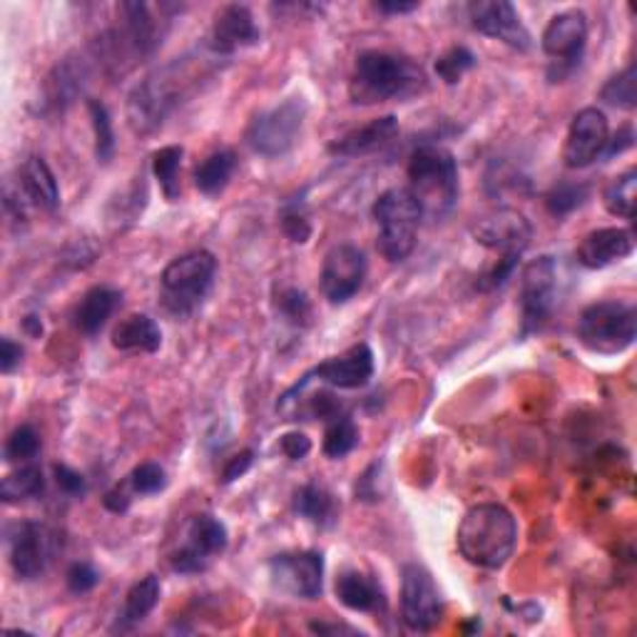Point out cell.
Masks as SVG:
<instances>
[{
  "label": "cell",
  "mask_w": 637,
  "mask_h": 637,
  "mask_svg": "<svg viewBox=\"0 0 637 637\" xmlns=\"http://www.w3.org/2000/svg\"><path fill=\"white\" fill-rule=\"evenodd\" d=\"M426 73L412 58L387 50H366L356 58L348 95L356 105L408 100L426 90Z\"/></svg>",
  "instance_id": "1"
},
{
  "label": "cell",
  "mask_w": 637,
  "mask_h": 637,
  "mask_svg": "<svg viewBox=\"0 0 637 637\" xmlns=\"http://www.w3.org/2000/svg\"><path fill=\"white\" fill-rule=\"evenodd\" d=\"M456 543L470 565L499 571L518 543V523L501 503H478L461 520Z\"/></svg>",
  "instance_id": "2"
},
{
  "label": "cell",
  "mask_w": 637,
  "mask_h": 637,
  "mask_svg": "<svg viewBox=\"0 0 637 637\" xmlns=\"http://www.w3.org/2000/svg\"><path fill=\"white\" fill-rule=\"evenodd\" d=\"M408 182L412 195L421 207L424 217L443 220L458 203L461 182L458 162L449 150L439 145H421L408 160Z\"/></svg>",
  "instance_id": "3"
},
{
  "label": "cell",
  "mask_w": 637,
  "mask_h": 637,
  "mask_svg": "<svg viewBox=\"0 0 637 637\" xmlns=\"http://www.w3.org/2000/svg\"><path fill=\"white\" fill-rule=\"evenodd\" d=\"M192 65L189 63H172L160 73L147 77L139 83L127 102L130 125L137 133H152L164 122V118L185 100L192 87Z\"/></svg>",
  "instance_id": "4"
},
{
  "label": "cell",
  "mask_w": 637,
  "mask_h": 637,
  "mask_svg": "<svg viewBox=\"0 0 637 637\" xmlns=\"http://www.w3.org/2000/svg\"><path fill=\"white\" fill-rule=\"evenodd\" d=\"M373 220L379 224L377 249L383 259L404 261L414 255L418 224L424 220L421 207L408 187H391L373 203Z\"/></svg>",
  "instance_id": "5"
},
{
  "label": "cell",
  "mask_w": 637,
  "mask_h": 637,
  "mask_svg": "<svg viewBox=\"0 0 637 637\" xmlns=\"http://www.w3.org/2000/svg\"><path fill=\"white\" fill-rule=\"evenodd\" d=\"M217 277L212 252L197 249L172 259L162 272V307L172 317H189L207 299Z\"/></svg>",
  "instance_id": "6"
},
{
  "label": "cell",
  "mask_w": 637,
  "mask_h": 637,
  "mask_svg": "<svg viewBox=\"0 0 637 637\" xmlns=\"http://www.w3.org/2000/svg\"><path fill=\"white\" fill-rule=\"evenodd\" d=\"M578 342L592 354L615 356L627 352L637 336V311L627 302H596L583 309L578 327Z\"/></svg>",
  "instance_id": "7"
},
{
  "label": "cell",
  "mask_w": 637,
  "mask_h": 637,
  "mask_svg": "<svg viewBox=\"0 0 637 637\" xmlns=\"http://www.w3.org/2000/svg\"><path fill=\"white\" fill-rule=\"evenodd\" d=\"M304 120H307V102L304 98H290L255 115L244 139H247L252 152L261 157H282L299 143Z\"/></svg>",
  "instance_id": "8"
},
{
  "label": "cell",
  "mask_w": 637,
  "mask_h": 637,
  "mask_svg": "<svg viewBox=\"0 0 637 637\" xmlns=\"http://www.w3.org/2000/svg\"><path fill=\"white\" fill-rule=\"evenodd\" d=\"M561 294V272L553 257H538L520 274V336L536 334L551 321Z\"/></svg>",
  "instance_id": "9"
},
{
  "label": "cell",
  "mask_w": 637,
  "mask_h": 637,
  "mask_svg": "<svg viewBox=\"0 0 637 637\" xmlns=\"http://www.w3.org/2000/svg\"><path fill=\"white\" fill-rule=\"evenodd\" d=\"M443 600L433 575L418 563L404 565L401 573V617L408 630L429 633L441 621Z\"/></svg>",
  "instance_id": "10"
},
{
  "label": "cell",
  "mask_w": 637,
  "mask_h": 637,
  "mask_svg": "<svg viewBox=\"0 0 637 637\" xmlns=\"http://www.w3.org/2000/svg\"><path fill=\"white\" fill-rule=\"evenodd\" d=\"M226 546H230V534L224 523L209 513H199L187 523V543L172 555V571L182 575L205 573L212 558L222 555Z\"/></svg>",
  "instance_id": "11"
},
{
  "label": "cell",
  "mask_w": 637,
  "mask_h": 637,
  "mask_svg": "<svg viewBox=\"0 0 637 637\" xmlns=\"http://www.w3.org/2000/svg\"><path fill=\"white\" fill-rule=\"evenodd\" d=\"M269 578L286 596L317 600L324 590V555L317 551L279 553L269 561Z\"/></svg>",
  "instance_id": "12"
},
{
  "label": "cell",
  "mask_w": 637,
  "mask_h": 637,
  "mask_svg": "<svg viewBox=\"0 0 637 637\" xmlns=\"http://www.w3.org/2000/svg\"><path fill=\"white\" fill-rule=\"evenodd\" d=\"M366 269H369V265H366V255L359 247H354V244L331 247L319 274V286L324 299L329 304L352 302L364 286Z\"/></svg>",
  "instance_id": "13"
},
{
  "label": "cell",
  "mask_w": 637,
  "mask_h": 637,
  "mask_svg": "<svg viewBox=\"0 0 637 637\" xmlns=\"http://www.w3.org/2000/svg\"><path fill=\"white\" fill-rule=\"evenodd\" d=\"M8 551H11V568L21 580H35L56 555V536L46 526L35 520H23L8 536Z\"/></svg>",
  "instance_id": "14"
},
{
  "label": "cell",
  "mask_w": 637,
  "mask_h": 637,
  "mask_svg": "<svg viewBox=\"0 0 637 637\" xmlns=\"http://www.w3.org/2000/svg\"><path fill=\"white\" fill-rule=\"evenodd\" d=\"M588 42V17L578 8L573 11H563L551 17V23L543 30V52L548 58H553V63L561 65L555 77H563L565 73L580 63L583 50Z\"/></svg>",
  "instance_id": "15"
},
{
  "label": "cell",
  "mask_w": 637,
  "mask_h": 637,
  "mask_svg": "<svg viewBox=\"0 0 637 637\" xmlns=\"http://www.w3.org/2000/svg\"><path fill=\"white\" fill-rule=\"evenodd\" d=\"M610 137L608 118L603 110L586 108L573 118L568 137L563 145V162L571 170H586L598 157H603Z\"/></svg>",
  "instance_id": "16"
},
{
  "label": "cell",
  "mask_w": 637,
  "mask_h": 637,
  "mask_svg": "<svg viewBox=\"0 0 637 637\" xmlns=\"http://www.w3.org/2000/svg\"><path fill=\"white\" fill-rule=\"evenodd\" d=\"M468 17L470 25L486 38L503 40L516 50H530L534 46L528 28L509 0H476L468 5Z\"/></svg>",
  "instance_id": "17"
},
{
  "label": "cell",
  "mask_w": 637,
  "mask_h": 637,
  "mask_svg": "<svg viewBox=\"0 0 637 637\" xmlns=\"http://www.w3.org/2000/svg\"><path fill=\"white\" fill-rule=\"evenodd\" d=\"M474 234L476 242L499 252V257H520L528 249L534 230H530L526 217L516 212V209H499V212L483 217L474 226Z\"/></svg>",
  "instance_id": "18"
},
{
  "label": "cell",
  "mask_w": 637,
  "mask_h": 637,
  "mask_svg": "<svg viewBox=\"0 0 637 637\" xmlns=\"http://www.w3.org/2000/svg\"><path fill=\"white\" fill-rule=\"evenodd\" d=\"M373 377V352L369 344H356L346 348L344 354L331 356V359L314 366L304 379H319L334 389H364Z\"/></svg>",
  "instance_id": "19"
},
{
  "label": "cell",
  "mask_w": 637,
  "mask_h": 637,
  "mask_svg": "<svg viewBox=\"0 0 637 637\" xmlns=\"http://www.w3.org/2000/svg\"><path fill=\"white\" fill-rule=\"evenodd\" d=\"M261 33L255 23V15L247 5L232 3L224 5L220 13H217L212 23V33H209V48L217 56H232L242 48L257 46Z\"/></svg>",
  "instance_id": "20"
},
{
  "label": "cell",
  "mask_w": 637,
  "mask_h": 637,
  "mask_svg": "<svg viewBox=\"0 0 637 637\" xmlns=\"http://www.w3.org/2000/svg\"><path fill=\"white\" fill-rule=\"evenodd\" d=\"M635 240L625 226H603L586 234L575 249V259L586 269H605L615 261H623L633 255Z\"/></svg>",
  "instance_id": "21"
},
{
  "label": "cell",
  "mask_w": 637,
  "mask_h": 637,
  "mask_svg": "<svg viewBox=\"0 0 637 637\" xmlns=\"http://www.w3.org/2000/svg\"><path fill=\"white\" fill-rule=\"evenodd\" d=\"M399 135V120L396 115H383L366 125L348 130L346 135L336 137L334 143L329 145V152L336 157H362L373 150H379L387 143H391Z\"/></svg>",
  "instance_id": "22"
},
{
  "label": "cell",
  "mask_w": 637,
  "mask_h": 637,
  "mask_svg": "<svg viewBox=\"0 0 637 637\" xmlns=\"http://www.w3.org/2000/svg\"><path fill=\"white\" fill-rule=\"evenodd\" d=\"M17 189L28 197V203L42 212H56L60 207V187L50 164L42 157L33 155L21 164L17 172Z\"/></svg>",
  "instance_id": "23"
},
{
  "label": "cell",
  "mask_w": 637,
  "mask_h": 637,
  "mask_svg": "<svg viewBox=\"0 0 637 637\" xmlns=\"http://www.w3.org/2000/svg\"><path fill=\"white\" fill-rule=\"evenodd\" d=\"M334 590L339 603L354 613H379L387 608V596H383L379 583L362 571L339 573Z\"/></svg>",
  "instance_id": "24"
},
{
  "label": "cell",
  "mask_w": 637,
  "mask_h": 637,
  "mask_svg": "<svg viewBox=\"0 0 637 637\" xmlns=\"http://www.w3.org/2000/svg\"><path fill=\"white\" fill-rule=\"evenodd\" d=\"M112 346L118 352L155 354L162 346V331L157 327V321L147 317V314H130L112 331Z\"/></svg>",
  "instance_id": "25"
},
{
  "label": "cell",
  "mask_w": 637,
  "mask_h": 637,
  "mask_svg": "<svg viewBox=\"0 0 637 637\" xmlns=\"http://www.w3.org/2000/svg\"><path fill=\"white\" fill-rule=\"evenodd\" d=\"M120 299L122 294L118 290H112V286H93L90 292H85L81 304H77L75 327L81 329L85 336L100 334V329L108 324L112 311L118 309Z\"/></svg>",
  "instance_id": "26"
},
{
  "label": "cell",
  "mask_w": 637,
  "mask_h": 637,
  "mask_svg": "<svg viewBox=\"0 0 637 637\" xmlns=\"http://www.w3.org/2000/svg\"><path fill=\"white\" fill-rule=\"evenodd\" d=\"M234 170H237V155L226 150V147L224 150H215L195 168V187L207 197L222 195L226 185H230Z\"/></svg>",
  "instance_id": "27"
},
{
  "label": "cell",
  "mask_w": 637,
  "mask_h": 637,
  "mask_svg": "<svg viewBox=\"0 0 637 637\" xmlns=\"http://www.w3.org/2000/svg\"><path fill=\"white\" fill-rule=\"evenodd\" d=\"M162 596V583L157 575H145L143 580H137L133 588L127 590L125 596V605H122V613L118 617L120 627H133L137 623H143L147 615L152 613L160 603Z\"/></svg>",
  "instance_id": "28"
},
{
  "label": "cell",
  "mask_w": 637,
  "mask_h": 637,
  "mask_svg": "<svg viewBox=\"0 0 637 637\" xmlns=\"http://www.w3.org/2000/svg\"><path fill=\"white\" fill-rule=\"evenodd\" d=\"M294 511L299 513L304 520L314 523L319 528L334 526L336 520V501L324 486L307 483L294 493Z\"/></svg>",
  "instance_id": "29"
},
{
  "label": "cell",
  "mask_w": 637,
  "mask_h": 637,
  "mask_svg": "<svg viewBox=\"0 0 637 637\" xmlns=\"http://www.w3.org/2000/svg\"><path fill=\"white\" fill-rule=\"evenodd\" d=\"M182 157H185V147H180V145L160 147V150L152 155V174H155V180L160 182V189L168 203H177V199L182 197V182H180Z\"/></svg>",
  "instance_id": "30"
},
{
  "label": "cell",
  "mask_w": 637,
  "mask_h": 637,
  "mask_svg": "<svg viewBox=\"0 0 637 637\" xmlns=\"http://www.w3.org/2000/svg\"><path fill=\"white\" fill-rule=\"evenodd\" d=\"M42 493H46V478H42V470L33 464L17 468L15 474L5 476L3 483H0V499L5 503L40 499Z\"/></svg>",
  "instance_id": "31"
},
{
  "label": "cell",
  "mask_w": 637,
  "mask_h": 637,
  "mask_svg": "<svg viewBox=\"0 0 637 637\" xmlns=\"http://www.w3.org/2000/svg\"><path fill=\"white\" fill-rule=\"evenodd\" d=\"M83 65L70 63V60H63V63L56 65V70L48 75L46 83V93H48V102L56 105V108H63V105L73 102L77 93L83 90Z\"/></svg>",
  "instance_id": "32"
},
{
  "label": "cell",
  "mask_w": 637,
  "mask_h": 637,
  "mask_svg": "<svg viewBox=\"0 0 637 637\" xmlns=\"http://www.w3.org/2000/svg\"><path fill=\"white\" fill-rule=\"evenodd\" d=\"M635 192H637V172L627 170L617 177L610 180V185L603 192V203L610 215L621 217V220H633L635 217Z\"/></svg>",
  "instance_id": "33"
},
{
  "label": "cell",
  "mask_w": 637,
  "mask_h": 637,
  "mask_svg": "<svg viewBox=\"0 0 637 637\" xmlns=\"http://www.w3.org/2000/svg\"><path fill=\"white\" fill-rule=\"evenodd\" d=\"M87 112H90L93 133H95V157H98L100 164H108L112 157H115V150H118L110 110L105 102L90 98L87 100Z\"/></svg>",
  "instance_id": "34"
},
{
  "label": "cell",
  "mask_w": 637,
  "mask_h": 637,
  "mask_svg": "<svg viewBox=\"0 0 637 637\" xmlns=\"http://www.w3.org/2000/svg\"><path fill=\"white\" fill-rule=\"evenodd\" d=\"M359 446V426H356L348 416L331 418L324 433V456L327 458H344Z\"/></svg>",
  "instance_id": "35"
},
{
  "label": "cell",
  "mask_w": 637,
  "mask_h": 637,
  "mask_svg": "<svg viewBox=\"0 0 637 637\" xmlns=\"http://www.w3.org/2000/svg\"><path fill=\"white\" fill-rule=\"evenodd\" d=\"M590 195V187L586 182H561L546 195V207L553 217H568L575 209L583 207Z\"/></svg>",
  "instance_id": "36"
},
{
  "label": "cell",
  "mask_w": 637,
  "mask_h": 637,
  "mask_svg": "<svg viewBox=\"0 0 637 637\" xmlns=\"http://www.w3.org/2000/svg\"><path fill=\"white\" fill-rule=\"evenodd\" d=\"M274 307L279 311V317H282L286 324H292V327H307L309 324L311 302H309V296L304 294L302 290H296V286H282V290L277 292Z\"/></svg>",
  "instance_id": "37"
},
{
  "label": "cell",
  "mask_w": 637,
  "mask_h": 637,
  "mask_svg": "<svg viewBox=\"0 0 637 637\" xmlns=\"http://www.w3.org/2000/svg\"><path fill=\"white\" fill-rule=\"evenodd\" d=\"M635 65H627L623 73L610 77L600 90V100L613 105L621 110H633L637 105V87H635Z\"/></svg>",
  "instance_id": "38"
},
{
  "label": "cell",
  "mask_w": 637,
  "mask_h": 637,
  "mask_svg": "<svg viewBox=\"0 0 637 637\" xmlns=\"http://www.w3.org/2000/svg\"><path fill=\"white\" fill-rule=\"evenodd\" d=\"M40 453V436L33 426L23 424L8 436L5 441V461L8 464H30Z\"/></svg>",
  "instance_id": "39"
},
{
  "label": "cell",
  "mask_w": 637,
  "mask_h": 637,
  "mask_svg": "<svg viewBox=\"0 0 637 637\" xmlns=\"http://www.w3.org/2000/svg\"><path fill=\"white\" fill-rule=\"evenodd\" d=\"M476 56L466 46H453L436 60V75L446 85H456L468 70H474Z\"/></svg>",
  "instance_id": "40"
},
{
  "label": "cell",
  "mask_w": 637,
  "mask_h": 637,
  "mask_svg": "<svg viewBox=\"0 0 637 637\" xmlns=\"http://www.w3.org/2000/svg\"><path fill=\"white\" fill-rule=\"evenodd\" d=\"M130 486H133V491L139 495H155L164 491V486H168V474H164V468L160 464L147 461V464H139L133 474H130Z\"/></svg>",
  "instance_id": "41"
},
{
  "label": "cell",
  "mask_w": 637,
  "mask_h": 637,
  "mask_svg": "<svg viewBox=\"0 0 637 637\" xmlns=\"http://www.w3.org/2000/svg\"><path fill=\"white\" fill-rule=\"evenodd\" d=\"M279 220H282V232L286 234V240H292L294 244L309 242L311 224H309L307 212H304L299 205H296V203L286 205L282 209V217H279Z\"/></svg>",
  "instance_id": "42"
},
{
  "label": "cell",
  "mask_w": 637,
  "mask_h": 637,
  "mask_svg": "<svg viewBox=\"0 0 637 637\" xmlns=\"http://www.w3.org/2000/svg\"><path fill=\"white\" fill-rule=\"evenodd\" d=\"M65 583H68V590L73 592V596H85V592H90L95 586L100 583V573L95 571V565L90 563H73L65 573Z\"/></svg>",
  "instance_id": "43"
},
{
  "label": "cell",
  "mask_w": 637,
  "mask_h": 637,
  "mask_svg": "<svg viewBox=\"0 0 637 637\" xmlns=\"http://www.w3.org/2000/svg\"><path fill=\"white\" fill-rule=\"evenodd\" d=\"M520 257H499V261L488 269V272L478 279V290L483 292H491V290H499L509 279L516 272Z\"/></svg>",
  "instance_id": "44"
},
{
  "label": "cell",
  "mask_w": 637,
  "mask_h": 637,
  "mask_svg": "<svg viewBox=\"0 0 637 637\" xmlns=\"http://www.w3.org/2000/svg\"><path fill=\"white\" fill-rule=\"evenodd\" d=\"M52 474H56L58 488L65 495H85L87 493L85 478L81 474H77L75 468H70L65 464H56V466H52Z\"/></svg>",
  "instance_id": "45"
},
{
  "label": "cell",
  "mask_w": 637,
  "mask_h": 637,
  "mask_svg": "<svg viewBox=\"0 0 637 637\" xmlns=\"http://www.w3.org/2000/svg\"><path fill=\"white\" fill-rule=\"evenodd\" d=\"M279 449H282V453L290 461H302V458L309 456L311 441L302 431H290V433H284L282 439H279Z\"/></svg>",
  "instance_id": "46"
},
{
  "label": "cell",
  "mask_w": 637,
  "mask_h": 637,
  "mask_svg": "<svg viewBox=\"0 0 637 637\" xmlns=\"http://www.w3.org/2000/svg\"><path fill=\"white\" fill-rule=\"evenodd\" d=\"M252 464H255V451H249V449H244L242 453H237V456H232L222 468V483L237 481V478L247 474Z\"/></svg>",
  "instance_id": "47"
},
{
  "label": "cell",
  "mask_w": 637,
  "mask_h": 637,
  "mask_svg": "<svg viewBox=\"0 0 637 637\" xmlns=\"http://www.w3.org/2000/svg\"><path fill=\"white\" fill-rule=\"evenodd\" d=\"M21 362H23V346L15 344L11 336L0 339V371L13 373L15 366H21Z\"/></svg>",
  "instance_id": "48"
},
{
  "label": "cell",
  "mask_w": 637,
  "mask_h": 637,
  "mask_svg": "<svg viewBox=\"0 0 637 637\" xmlns=\"http://www.w3.org/2000/svg\"><path fill=\"white\" fill-rule=\"evenodd\" d=\"M379 464H373L371 468H366V474L359 478V483H356V499L362 501H381L379 495V481H377V474H379Z\"/></svg>",
  "instance_id": "49"
},
{
  "label": "cell",
  "mask_w": 637,
  "mask_h": 637,
  "mask_svg": "<svg viewBox=\"0 0 637 637\" xmlns=\"http://www.w3.org/2000/svg\"><path fill=\"white\" fill-rule=\"evenodd\" d=\"M635 143V133H633V125H623L621 130L613 137H608V145H605V157H615L625 150H630Z\"/></svg>",
  "instance_id": "50"
},
{
  "label": "cell",
  "mask_w": 637,
  "mask_h": 637,
  "mask_svg": "<svg viewBox=\"0 0 637 637\" xmlns=\"http://www.w3.org/2000/svg\"><path fill=\"white\" fill-rule=\"evenodd\" d=\"M102 505H105V509H108L110 513H115V516H120V513H125V511L130 509V495H127L125 488L115 486V488H110L108 493H105Z\"/></svg>",
  "instance_id": "51"
},
{
  "label": "cell",
  "mask_w": 637,
  "mask_h": 637,
  "mask_svg": "<svg viewBox=\"0 0 637 637\" xmlns=\"http://www.w3.org/2000/svg\"><path fill=\"white\" fill-rule=\"evenodd\" d=\"M416 8H418V3H389V0H383V3H377V11H381V13H389V15L414 13Z\"/></svg>",
  "instance_id": "52"
},
{
  "label": "cell",
  "mask_w": 637,
  "mask_h": 637,
  "mask_svg": "<svg viewBox=\"0 0 637 637\" xmlns=\"http://www.w3.org/2000/svg\"><path fill=\"white\" fill-rule=\"evenodd\" d=\"M23 331L30 339H40V334H42V321H40V317H35V314H28V317L23 319Z\"/></svg>",
  "instance_id": "53"
}]
</instances>
